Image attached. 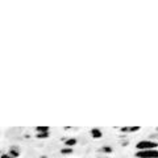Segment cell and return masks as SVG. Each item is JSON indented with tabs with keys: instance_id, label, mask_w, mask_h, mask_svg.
<instances>
[{
	"instance_id": "7",
	"label": "cell",
	"mask_w": 158,
	"mask_h": 158,
	"mask_svg": "<svg viewBox=\"0 0 158 158\" xmlns=\"http://www.w3.org/2000/svg\"><path fill=\"white\" fill-rule=\"evenodd\" d=\"M99 153H104V154H111L113 153V149L111 146H102L99 149Z\"/></svg>"
},
{
	"instance_id": "3",
	"label": "cell",
	"mask_w": 158,
	"mask_h": 158,
	"mask_svg": "<svg viewBox=\"0 0 158 158\" xmlns=\"http://www.w3.org/2000/svg\"><path fill=\"white\" fill-rule=\"evenodd\" d=\"M8 154L12 157V158H19L20 157V154H21V149L19 145H12V146L8 149V151H7Z\"/></svg>"
},
{
	"instance_id": "1",
	"label": "cell",
	"mask_w": 158,
	"mask_h": 158,
	"mask_svg": "<svg viewBox=\"0 0 158 158\" xmlns=\"http://www.w3.org/2000/svg\"><path fill=\"white\" fill-rule=\"evenodd\" d=\"M158 148V142L151 141V140H142V141H138L136 144V149L138 151L142 150H151V149H157Z\"/></svg>"
},
{
	"instance_id": "14",
	"label": "cell",
	"mask_w": 158,
	"mask_h": 158,
	"mask_svg": "<svg viewBox=\"0 0 158 158\" xmlns=\"http://www.w3.org/2000/svg\"><path fill=\"white\" fill-rule=\"evenodd\" d=\"M157 130H158V128H157Z\"/></svg>"
},
{
	"instance_id": "9",
	"label": "cell",
	"mask_w": 158,
	"mask_h": 158,
	"mask_svg": "<svg viewBox=\"0 0 158 158\" xmlns=\"http://www.w3.org/2000/svg\"><path fill=\"white\" fill-rule=\"evenodd\" d=\"M59 153H61V154H65V156H70V154L72 153V148H66V146H65V148L61 149Z\"/></svg>"
},
{
	"instance_id": "2",
	"label": "cell",
	"mask_w": 158,
	"mask_h": 158,
	"mask_svg": "<svg viewBox=\"0 0 158 158\" xmlns=\"http://www.w3.org/2000/svg\"><path fill=\"white\" fill-rule=\"evenodd\" d=\"M135 157L136 158H158V149L137 151V153L135 154Z\"/></svg>"
},
{
	"instance_id": "8",
	"label": "cell",
	"mask_w": 158,
	"mask_h": 158,
	"mask_svg": "<svg viewBox=\"0 0 158 158\" xmlns=\"http://www.w3.org/2000/svg\"><path fill=\"white\" fill-rule=\"evenodd\" d=\"M50 132L49 127H36V133H46Z\"/></svg>"
},
{
	"instance_id": "5",
	"label": "cell",
	"mask_w": 158,
	"mask_h": 158,
	"mask_svg": "<svg viewBox=\"0 0 158 158\" xmlns=\"http://www.w3.org/2000/svg\"><path fill=\"white\" fill-rule=\"evenodd\" d=\"M90 135H91V137L95 138V140H99V138L103 137V132L99 128H92L90 130Z\"/></svg>"
},
{
	"instance_id": "12",
	"label": "cell",
	"mask_w": 158,
	"mask_h": 158,
	"mask_svg": "<svg viewBox=\"0 0 158 158\" xmlns=\"http://www.w3.org/2000/svg\"><path fill=\"white\" fill-rule=\"evenodd\" d=\"M0 158H12V157H11L8 153H3L1 156H0Z\"/></svg>"
},
{
	"instance_id": "13",
	"label": "cell",
	"mask_w": 158,
	"mask_h": 158,
	"mask_svg": "<svg viewBox=\"0 0 158 158\" xmlns=\"http://www.w3.org/2000/svg\"><path fill=\"white\" fill-rule=\"evenodd\" d=\"M41 158H48V157H46V156H44V157H41Z\"/></svg>"
},
{
	"instance_id": "6",
	"label": "cell",
	"mask_w": 158,
	"mask_h": 158,
	"mask_svg": "<svg viewBox=\"0 0 158 158\" xmlns=\"http://www.w3.org/2000/svg\"><path fill=\"white\" fill-rule=\"evenodd\" d=\"M77 138H67L65 141V145H66V148H72V146H75L77 145Z\"/></svg>"
},
{
	"instance_id": "11",
	"label": "cell",
	"mask_w": 158,
	"mask_h": 158,
	"mask_svg": "<svg viewBox=\"0 0 158 158\" xmlns=\"http://www.w3.org/2000/svg\"><path fill=\"white\" fill-rule=\"evenodd\" d=\"M150 140H151V141L158 142V133H153V135H150Z\"/></svg>"
},
{
	"instance_id": "10",
	"label": "cell",
	"mask_w": 158,
	"mask_h": 158,
	"mask_svg": "<svg viewBox=\"0 0 158 158\" xmlns=\"http://www.w3.org/2000/svg\"><path fill=\"white\" fill-rule=\"evenodd\" d=\"M49 136H50V132H46V133H36V138H38V140L49 138Z\"/></svg>"
},
{
	"instance_id": "4",
	"label": "cell",
	"mask_w": 158,
	"mask_h": 158,
	"mask_svg": "<svg viewBox=\"0 0 158 158\" xmlns=\"http://www.w3.org/2000/svg\"><path fill=\"white\" fill-rule=\"evenodd\" d=\"M117 129L123 133H135V132H138L141 128L140 127H120Z\"/></svg>"
}]
</instances>
